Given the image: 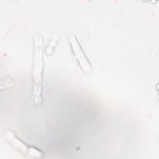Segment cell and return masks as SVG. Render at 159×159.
Returning a JSON list of instances; mask_svg holds the SVG:
<instances>
[{
    "label": "cell",
    "mask_w": 159,
    "mask_h": 159,
    "mask_svg": "<svg viewBox=\"0 0 159 159\" xmlns=\"http://www.w3.org/2000/svg\"><path fill=\"white\" fill-rule=\"evenodd\" d=\"M34 49L32 70V100L37 105L41 104L42 98V82L43 72V38L40 34L34 37Z\"/></svg>",
    "instance_id": "obj_1"
},
{
    "label": "cell",
    "mask_w": 159,
    "mask_h": 159,
    "mask_svg": "<svg viewBox=\"0 0 159 159\" xmlns=\"http://www.w3.org/2000/svg\"><path fill=\"white\" fill-rule=\"evenodd\" d=\"M4 137L14 148L25 157L43 158L44 156V153L40 150L27 145L12 130H6L4 131Z\"/></svg>",
    "instance_id": "obj_2"
},
{
    "label": "cell",
    "mask_w": 159,
    "mask_h": 159,
    "mask_svg": "<svg viewBox=\"0 0 159 159\" xmlns=\"http://www.w3.org/2000/svg\"><path fill=\"white\" fill-rule=\"evenodd\" d=\"M68 40L71 51L81 70L86 74H91L93 71V66L84 52L78 39L75 35H71L69 37Z\"/></svg>",
    "instance_id": "obj_3"
},
{
    "label": "cell",
    "mask_w": 159,
    "mask_h": 159,
    "mask_svg": "<svg viewBox=\"0 0 159 159\" xmlns=\"http://www.w3.org/2000/svg\"><path fill=\"white\" fill-rule=\"evenodd\" d=\"M58 42V37L57 35H54L50 41L48 43L46 48H45V53L47 55H51L54 51V48L57 45Z\"/></svg>",
    "instance_id": "obj_4"
},
{
    "label": "cell",
    "mask_w": 159,
    "mask_h": 159,
    "mask_svg": "<svg viewBox=\"0 0 159 159\" xmlns=\"http://www.w3.org/2000/svg\"><path fill=\"white\" fill-rule=\"evenodd\" d=\"M14 85V81L13 79L9 76H6L4 78H2L1 80V89L4 90L11 88Z\"/></svg>",
    "instance_id": "obj_5"
}]
</instances>
